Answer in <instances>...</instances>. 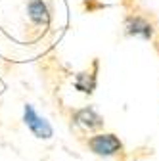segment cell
Instances as JSON below:
<instances>
[{"label": "cell", "instance_id": "1", "mask_svg": "<svg viewBox=\"0 0 159 161\" xmlns=\"http://www.w3.org/2000/svg\"><path fill=\"white\" fill-rule=\"evenodd\" d=\"M88 148L100 157H111L121 152L123 144L113 132H102V134H94L88 140Z\"/></svg>", "mask_w": 159, "mask_h": 161}, {"label": "cell", "instance_id": "2", "mask_svg": "<svg viewBox=\"0 0 159 161\" xmlns=\"http://www.w3.org/2000/svg\"><path fill=\"white\" fill-rule=\"evenodd\" d=\"M23 121H25V125L29 127V130H31L36 138H44V140L52 138V134H54L52 125L48 123L44 117L38 115V113L33 109V106H29V104L23 108Z\"/></svg>", "mask_w": 159, "mask_h": 161}, {"label": "cell", "instance_id": "3", "mask_svg": "<svg viewBox=\"0 0 159 161\" xmlns=\"http://www.w3.org/2000/svg\"><path fill=\"white\" fill-rule=\"evenodd\" d=\"M125 33L130 36H140V38H151L153 25L142 15H129L125 21Z\"/></svg>", "mask_w": 159, "mask_h": 161}, {"label": "cell", "instance_id": "4", "mask_svg": "<svg viewBox=\"0 0 159 161\" xmlns=\"http://www.w3.org/2000/svg\"><path fill=\"white\" fill-rule=\"evenodd\" d=\"M75 123L81 125L83 129L96 130V129H100V127L104 125V119H102V115L98 113L96 109L85 108V109H79V111L75 113Z\"/></svg>", "mask_w": 159, "mask_h": 161}, {"label": "cell", "instance_id": "5", "mask_svg": "<svg viewBox=\"0 0 159 161\" xmlns=\"http://www.w3.org/2000/svg\"><path fill=\"white\" fill-rule=\"evenodd\" d=\"M27 12H29V19L35 25H48L50 14H48V8L42 0H31Z\"/></svg>", "mask_w": 159, "mask_h": 161}]
</instances>
